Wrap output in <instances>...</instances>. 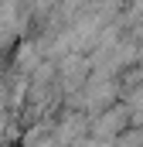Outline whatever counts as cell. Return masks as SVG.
Instances as JSON below:
<instances>
[{
  "label": "cell",
  "instance_id": "1",
  "mask_svg": "<svg viewBox=\"0 0 143 147\" xmlns=\"http://www.w3.org/2000/svg\"><path fill=\"white\" fill-rule=\"evenodd\" d=\"M130 123V106H109V110H99V120L92 123V140L99 144H109L116 140Z\"/></svg>",
  "mask_w": 143,
  "mask_h": 147
}]
</instances>
